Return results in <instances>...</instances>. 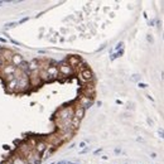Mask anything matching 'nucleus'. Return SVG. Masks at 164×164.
Wrapping results in <instances>:
<instances>
[{
	"label": "nucleus",
	"instance_id": "nucleus-3",
	"mask_svg": "<svg viewBox=\"0 0 164 164\" xmlns=\"http://www.w3.org/2000/svg\"><path fill=\"white\" fill-rule=\"evenodd\" d=\"M58 72L65 75V76H70L73 71H72V67L68 63H61V65H59V67H58Z\"/></svg>",
	"mask_w": 164,
	"mask_h": 164
},
{
	"label": "nucleus",
	"instance_id": "nucleus-6",
	"mask_svg": "<svg viewBox=\"0 0 164 164\" xmlns=\"http://www.w3.org/2000/svg\"><path fill=\"white\" fill-rule=\"evenodd\" d=\"M79 102H80V106L86 110L87 107H90L92 105V99H90L87 96H81L80 100H79Z\"/></svg>",
	"mask_w": 164,
	"mask_h": 164
},
{
	"label": "nucleus",
	"instance_id": "nucleus-24",
	"mask_svg": "<svg viewBox=\"0 0 164 164\" xmlns=\"http://www.w3.org/2000/svg\"><path fill=\"white\" fill-rule=\"evenodd\" d=\"M5 164H13V163H10V162H8V163H5Z\"/></svg>",
	"mask_w": 164,
	"mask_h": 164
},
{
	"label": "nucleus",
	"instance_id": "nucleus-8",
	"mask_svg": "<svg viewBox=\"0 0 164 164\" xmlns=\"http://www.w3.org/2000/svg\"><path fill=\"white\" fill-rule=\"evenodd\" d=\"M15 70H16V67H14L12 63H9V65H6V66L3 68L2 73H3V75H4V77H5V76H9V75H14Z\"/></svg>",
	"mask_w": 164,
	"mask_h": 164
},
{
	"label": "nucleus",
	"instance_id": "nucleus-9",
	"mask_svg": "<svg viewBox=\"0 0 164 164\" xmlns=\"http://www.w3.org/2000/svg\"><path fill=\"white\" fill-rule=\"evenodd\" d=\"M47 73H48V76L49 77H52V79H54V77H57L58 76V67H56V66H48L47 67Z\"/></svg>",
	"mask_w": 164,
	"mask_h": 164
},
{
	"label": "nucleus",
	"instance_id": "nucleus-13",
	"mask_svg": "<svg viewBox=\"0 0 164 164\" xmlns=\"http://www.w3.org/2000/svg\"><path fill=\"white\" fill-rule=\"evenodd\" d=\"M46 149H47V144H46V143H43V141H40V143H38V144L36 145V152H37L38 154L43 153Z\"/></svg>",
	"mask_w": 164,
	"mask_h": 164
},
{
	"label": "nucleus",
	"instance_id": "nucleus-14",
	"mask_svg": "<svg viewBox=\"0 0 164 164\" xmlns=\"http://www.w3.org/2000/svg\"><path fill=\"white\" fill-rule=\"evenodd\" d=\"M38 68H39V63L37 61H32L29 63V71L30 72H34V71H38Z\"/></svg>",
	"mask_w": 164,
	"mask_h": 164
},
{
	"label": "nucleus",
	"instance_id": "nucleus-12",
	"mask_svg": "<svg viewBox=\"0 0 164 164\" xmlns=\"http://www.w3.org/2000/svg\"><path fill=\"white\" fill-rule=\"evenodd\" d=\"M16 89H18V81L16 80H13L6 83V90L9 92H14V91H16Z\"/></svg>",
	"mask_w": 164,
	"mask_h": 164
},
{
	"label": "nucleus",
	"instance_id": "nucleus-20",
	"mask_svg": "<svg viewBox=\"0 0 164 164\" xmlns=\"http://www.w3.org/2000/svg\"><path fill=\"white\" fill-rule=\"evenodd\" d=\"M148 124H149V125H153V124H154V123H153V120H150V119H148Z\"/></svg>",
	"mask_w": 164,
	"mask_h": 164
},
{
	"label": "nucleus",
	"instance_id": "nucleus-21",
	"mask_svg": "<svg viewBox=\"0 0 164 164\" xmlns=\"http://www.w3.org/2000/svg\"><path fill=\"white\" fill-rule=\"evenodd\" d=\"M148 40H149V42H153V37H152V36H148Z\"/></svg>",
	"mask_w": 164,
	"mask_h": 164
},
{
	"label": "nucleus",
	"instance_id": "nucleus-25",
	"mask_svg": "<svg viewBox=\"0 0 164 164\" xmlns=\"http://www.w3.org/2000/svg\"><path fill=\"white\" fill-rule=\"evenodd\" d=\"M0 53H2V48H0Z\"/></svg>",
	"mask_w": 164,
	"mask_h": 164
},
{
	"label": "nucleus",
	"instance_id": "nucleus-16",
	"mask_svg": "<svg viewBox=\"0 0 164 164\" xmlns=\"http://www.w3.org/2000/svg\"><path fill=\"white\" fill-rule=\"evenodd\" d=\"M13 164H27V160L20 158V157H16L14 160H13Z\"/></svg>",
	"mask_w": 164,
	"mask_h": 164
},
{
	"label": "nucleus",
	"instance_id": "nucleus-23",
	"mask_svg": "<svg viewBox=\"0 0 164 164\" xmlns=\"http://www.w3.org/2000/svg\"><path fill=\"white\" fill-rule=\"evenodd\" d=\"M3 67V61H2V58H0V68Z\"/></svg>",
	"mask_w": 164,
	"mask_h": 164
},
{
	"label": "nucleus",
	"instance_id": "nucleus-10",
	"mask_svg": "<svg viewBox=\"0 0 164 164\" xmlns=\"http://www.w3.org/2000/svg\"><path fill=\"white\" fill-rule=\"evenodd\" d=\"M85 111H86V110H85L83 107H81V106L79 105V106H77V107H76V109L73 110V116L81 120V119H82V117L85 116Z\"/></svg>",
	"mask_w": 164,
	"mask_h": 164
},
{
	"label": "nucleus",
	"instance_id": "nucleus-4",
	"mask_svg": "<svg viewBox=\"0 0 164 164\" xmlns=\"http://www.w3.org/2000/svg\"><path fill=\"white\" fill-rule=\"evenodd\" d=\"M0 54H2V57H0V58H2L3 63H4V61L8 62V63H10L12 62V57H13L14 53L10 49H2V53H0Z\"/></svg>",
	"mask_w": 164,
	"mask_h": 164
},
{
	"label": "nucleus",
	"instance_id": "nucleus-7",
	"mask_svg": "<svg viewBox=\"0 0 164 164\" xmlns=\"http://www.w3.org/2000/svg\"><path fill=\"white\" fill-rule=\"evenodd\" d=\"M14 67H16V68H18V67H20L22 65H23V57L20 56V54H13V57H12V62H10Z\"/></svg>",
	"mask_w": 164,
	"mask_h": 164
},
{
	"label": "nucleus",
	"instance_id": "nucleus-17",
	"mask_svg": "<svg viewBox=\"0 0 164 164\" xmlns=\"http://www.w3.org/2000/svg\"><path fill=\"white\" fill-rule=\"evenodd\" d=\"M13 80H15L14 75H9V76H5V81H6V83H8V82H10V81H13Z\"/></svg>",
	"mask_w": 164,
	"mask_h": 164
},
{
	"label": "nucleus",
	"instance_id": "nucleus-1",
	"mask_svg": "<svg viewBox=\"0 0 164 164\" xmlns=\"http://www.w3.org/2000/svg\"><path fill=\"white\" fill-rule=\"evenodd\" d=\"M72 116H73V109L72 107H63L58 111L57 120H68V119H72Z\"/></svg>",
	"mask_w": 164,
	"mask_h": 164
},
{
	"label": "nucleus",
	"instance_id": "nucleus-22",
	"mask_svg": "<svg viewBox=\"0 0 164 164\" xmlns=\"http://www.w3.org/2000/svg\"><path fill=\"white\" fill-rule=\"evenodd\" d=\"M152 158H157V154H155V153H152Z\"/></svg>",
	"mask_w": 164,
	"mask_h": 164
},
{
	"label": "nucleus",
	"instance_id": "nucleus-19",
	"mask_svg": "<svg viewBox=\"0 0 164 164\" xmlns=\"http://www.w3.org/2000/svg\"><path fill=\"white\" fill-rule=\"evenodd\" d=\"M139 86H140V87H141V89H145V87H146V85H145V83H140Z\"/></svg>",
	"mask_w": 164,
	"mask_h": 164
},
{
	"label": "nucleus",
	"instance_id": "nucleus-5",
	"mask_svg": "<svg viewBox=\"0 0 164 164\" xmlns=\"http://www.w3.org/2000/svg\"><path fill=\"white\" fill-rule=\"evenodd\" d=\"M92 77H93V75H92L91 70H89V68H86V70H83V71L80 72V79H81L83 82H89V81H91V80H92Z\"/></svg>",
	"mask_w": 164,
	"mask_h": 164
},
{
	"label": "nucleus",
	"instance_id": "nucleus-15",
	"mask_svg": "<svg viewBox=\"0 0 164 164\" xmlns=\"http://www.w3.org/2000/svg\"><path fill=\"white\" fill-rule=\"evenodd\" d=\"M80 121H81L80 119L72 116V119H71V126H72L73 129H77V127H79V125H80Z\"/></svg>",
	"mask_w": 164,
	"mask_h": 164
},
{
	"label": "nucleus",
	"instance_id": "nucleus-18",
	"mask_svg": "<svg viewBox=\"0 0 164 164\" xmlns=\"http://www.w3.org/2000/svg\"><path fill=\"white\" fill-rule=\"evenodd\" d=\"M158 133H159L160 138H163V139H164V130H163V129H159V130H158Z\"/></svg>",
	"mask_w": 164,
	"mask_h": 164
},
{
	"label": "nucleus",
	"instance_id": "nucleus-11",
	"mask_svg": "<svg viewBox=\"0 0 164 164\" xmlns=\"http://www.w3.org/2000/svg\"><path fill=\"white\" fill-rule=\"evenodd\" d=\"M81 62V58H79L77 56H70L68 57V65L71 67H77Z\"/></svg>",
	"mask_w": 164,
	"mask_h": 164
},
{
	"label": "nucleus",
	"instance_id": "nucleus-2",
	"mask_svg": "<svg viewBox=\"0 0 164 164\" xmlns=\"http://www.w3.org/2000/svg\"><path fill=\"white\" fill-rule=\"evenodd\" d=\"M18 81V89H16V91H24L28 89L29 86V77L27 75H23L20 79L16 80Z\"/></svg>",
	"mask_w": 164,
	"mask_h": 164
}]
</instances>
